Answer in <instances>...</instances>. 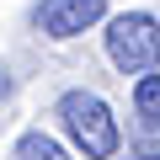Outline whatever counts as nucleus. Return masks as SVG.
Masks as SVG:
<instances>
[{
  "mask_svg": "<svg viewBox=\"0 0 160 160\" xmlns=\"http://www.w3.org/2000/svg\"><path fill=\"white\" fill-rule=\"evenodd\" d=\"M59 118H64L75 149L86 155V160H112V155H118L123 133H118L112 107H107L96 91H64V96H59Z\"/></svg>",
  "mask_w": 160,
  "mask_h": 160,
  "instance_id": "1",
  "label": "nucleus"
},
{
  "mask_svg": "<svg viewBox=\"0 0 160 160\" xmlns=\"http://www.w3.org/2000/svg\"><path fill=\"white\" fill-rule=\"evenodd\" d=\"M107 59L123 75H155L160 69V16L123 11L107 22Z\"/></svg>",
  "mask_w": 160,
  "mask_h": 160,
  "instance_id": "2",
  "label": "nucleus"
},
{
  "mask_svg": "<svg viewBox=\"0 0 160 160\" xmlns=\"http://www.w3.org/2000/svg\"><path fill=\"white\" fill-rule=\"evenodd\" d=\"M102 16H107V0H43L32 11V22H38L43 38H80Z\"/></svg>",
  "mask_w": 160,
  "mask_h": 160,
  "instance_id": "3",
  "label": "nucleus"
},
{
  "mask_svg": "<svg viewBox=\"0 0 160 160\" xmlns=\"http://www.w3.org/2000/svg\"><path fill=\"white\" fill-rule=\"evenodd\" d=\"M16 160H69V155H64L48 133H38V128H32V133H22V139H16Z\"/></svg>",
  "mask_w": 160,
  "mask_h": 160,
  "instance_id": "4",
  "label": "nucleus"
},
{
  "mask_svg": "<svg viewBox=\"0 0 160 160\" xmlns=\"http://www.w3.org/2000/svg\"><path fill=\"white\" fill-rule=\"evenodd\" d=\"M133 107H139V118L160 123V75H139V86H133Z\"/></svg>",
  "mask_w": 160,
  "mask_h": 160,
  "instance_id": "5",
  "label": "nucleus"
}]
</instances>
